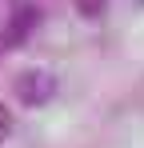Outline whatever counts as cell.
Returning a JSON list of instances; mask_svg holds the SVG:
<instances>
[{"label": "cell", "mask_w": 144, "mask_h": 148, "mask_svg": "<svg viewBox=\"0 0 144 148\" xmlns=\"http://www.w3.org/2000/svg\"><path fill=\"white\" fill-rule=\"evenodd\" d=\"M16 96L28 108H40V104H48V100L56 96V76L44 72V68H24L16 76Z\"/></svg>", "instance_id": "1"}, {"label": "cell", "mask_w": 144, "mask_h": 148, "mask_svg": "<svg viewBox=\"0 0 144 148\" xmlns=\"http://www.w3.org/2000/svg\"><path fill=\"white\" fill-rule=\"evenodd\" d=\"M76 8H80L84 16H96V12L104 8V0H76Z\"/></svg>", "instance_id": "3"}, {"label": "cell", "mask_w": 144, "mask_h": 148, "mask_svg": "<svg viewBox=\"0 0 144 148\" xmlns=\"http://www.w3.org/2000/svg\"><path fill=\"white\" fill-rule=\"evenodd\" d=\"M12 136V112H8V104H0V144Z\"/></svg>", "instance_id": "2"}]
</instances>
